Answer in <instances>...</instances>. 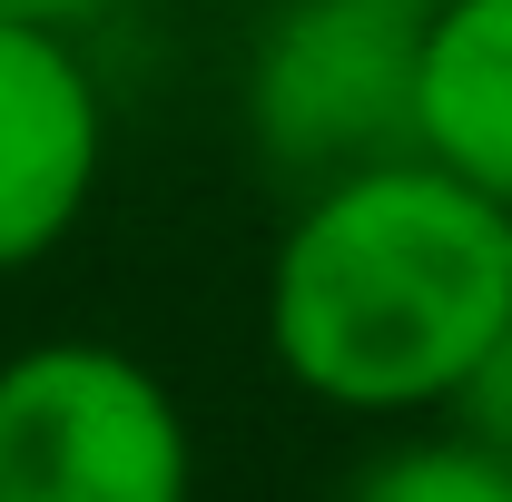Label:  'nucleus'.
<instances>
[{
    "label": "nucleus",
    "mask_w": 512,
    "mask_h": 502,
    "mask_svg": "<svg viewBox=\"0 0 512 502\" xmlns=\"http://www.w3.org/2000/svg\"><path fill=\"white\" fill-rule=\"evenodd\" d=\"M109 168V99L60 20H0V276L79 237Z\"/></svg>",
    "instance_id": "20e7f679"
},
{
    "label": "nucleus",
    "mask_w": 512,
    "mask_h": 502,
    "mask_svg": "<svg viewBox=\"0 0 512 502\" xmlns=\"http://www.w3.org/2000/svg\"><path fill=\"white\" fill-rule=\"evenodd\" d=\"M453 424H463L473 443H493V453L512 463V335L483 355V365H473V384L453 394Z\"/></svg>",
    "instance_id": "0eeeda50"
},
{
    "label": "nucleus",
    "mask_w": 512,
    "mask_h": 502,
    "mask_svg": "<svg viewBox=\"0 0 512 502\" xmlns=\"http://www.w3.org/2000/svg\"><path fill=\"white\" fill-rule=\"evenodd\" d=\"M512 335V207L434 158H384L296 197L266 256V355L335 414H453Z\"/></svg>",
    "instance_id": "f257e3e1"
},
{
    "label": "nucleus",
    "mask_w": 512,
    "mask_h": 502,
    "mask_svg": "<svg viewBox=\"0 0 512 502\" xmlns=\"http://www.w3.org/2000/svg\"><path fill=\"white\" fill-rule=\"evenodd\" d=\"M89 10H109V0H0V20H60V30H79Z\"/></svg>",
    "instance_id": "6e6552de"
},
{
    "label": "nucleus",
    "mask_w": 512,
    "mask_h": 502,
    "mask_svg": "<svg viewBox=\"0 0 512 502\" xmlns=\"http://www.w3.org/2000/svg\"><path fill=\"white\" fill-rule=\"evenodd\" d=\"M424 20L394 0H286L247 50V138L306 197L384 158H414Z\"/></svg>",
    "instance_id": "7ed1b4c3"
},
{
    "label": "nucleus",
    "mask_w": 512,
    "mask_h": 502,
    "mask_svg": "<svg viewBox=\"0 0 512 502\" xmlns=\"http://www.w3.org/2000/svg\"><path fill=\"white\" fill-rule=\"evenodd\" d=\"M197 434L158 365L109 335L0 355V502H188Z\"/></svg>",
    "instance_id": "f03ea898"
},
{
    "label": "nucleus",
    "mask_w": 512,
    "mask_h": 502,
    "mask_svg": "<svg viewBox=\"0 0 512 502\" xmlns=\"http://www.w3.org/2000/svg\"><path fill=\"white\" fill-rule=\"evenodd\" d=\"M414 158L512 207V0H444L424 20Z\"/></svg>",
    "instance_id": "39448f33"
},
{
    "label": "nucleus",
    "mask_w": 512,
    "mask_h": 502,
    "mask_svg": "<svg viewBox=\"0 0 512 502\" xmlns=\"http://www.w3.org/2000/svg\"><path fill=\"white\" fill-rule=\"evenodd\" d=\"M394 10H414V20H434V10H444V0H394Z\"/></svg>",
    "instance_id": "1a4fd4ad"
},
{
    "label": "nucleus",
    "mask_w": 512,
    "mask_h": 502,
    "mask_svg": "<svg viewBox=\"0 0 512 502\" xmlns=\"http://www.w3.org/2000/svg\"><path fill=\"white\" fill-rule=\"evenodd\" d=\"M345 502H512V463L493 443H473L463 424L444 434H404L345 483Z\"/></svg>",
    "instance_id": "423d86ee"
}]
</instances>
